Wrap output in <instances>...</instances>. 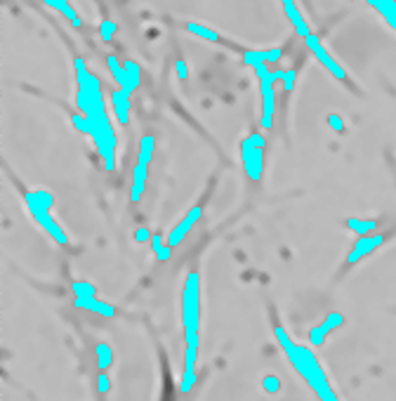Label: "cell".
Returning a JSON list of instances; mask_svg holds the SVG:
<instances>
[{
  "label": "cell",
  "mask_w": 396,
  "mask_h": 401,
  "mask_svg": "<svg viewBox=\"0 0 396 401\" xmlns=\"http://www.w3.org/2000/svg\"><path fill=\"white\" fill-rule=\"evenodd\" d=\"M73 69H76V107L90 123L88 137L95 142L102 161H104V168L109 173H113L116 170V142H118V139H116L111 118H109L106 107H104L102 83H100V78L88 69L85 59H81V57H76Z\"/></svg>",
  "instance_id": "cell-1"
},
{
  "label": "cell",
  "mask_w": 396,
  "mask_h": 401,
  "mask_svg": "<svg viewBox=\"0 0 396 401\" xmlns=\"http://www.w3.org/2000/svg\"><path fill=\"white\" fill-rule=\"evenodd\" d=\"M274 336H276L278 345L283 347L285 359H288L290 366L297 370V375L312 387L316 397H319L321 401H340L338 394H335V390H333L331 380H328L324 366H321L319 359H316V354L312 352V347H304V345L292 343L288 331H285L281 324L274 326Z\"/></svg>",
  "instance_id": "cell-2"
},
{
  "label": "cell",
  "mask_w": 396,
  "mask_h": 401,
  "mask_svg": "<svg viewBox=\"0 0 396 401\" xmlns=\"http://www.w3.org/2000/svg\"><path fill=\"white\" fill-rule=\"evenodd\" d=\"M182 326L187 336H198L200 331V276L189 272L182 285Z\"/></svg>",
  "instance_id": "cell-3"
},
{
  "label": "cell",
  "mask_w": 396,
  "mask_h": 401,
  "mask_svg": "<svg viewBox=\"0 0 396 401\" xmlns=\"http://www.w3.org/2000/svg\"><path fill=\"white\" fill-rule=\"evenodd\" d=\"M255 76L260 81V100H262V116H260V125L264 130H269L274 125V111H276V90H274V83L283 81L285 69L271 71L269 64H258L253 66Z\"/></svg>",
  "instance_id": "cell-4"
},
{
  "label": "cell",
  "mask_w": 396,
  "mask_h": 401,
  "mask_svg": "<svg viewBox=\"0 0 396 401\" xmlns=\"http://www.w3.org/2000/svg\"><path fill=\"white\" fill-rule=\"evenodd\" d=\"M264 144L267 142L260 132H253L251 137H246L241 142V161L251 182H260L262 178V170H264Z\"/></svg>",
  "instance_id": "cell-5"
},
{
  "label": "cell",
  "mask_w": 396,
  "mask_h": 401,
  "mask_svg": "<svg viewBox=\"0 0 396 401\" xmlns=\"http://www.w3.org/2000/svg\"><path fill=\"white\" fill-rule=\"evenodd\" d=\"M24 203H26V208H29V212H31L33 220L38 222L40 227L45 229V232L50 234L52 239L59 243V246H69V236H66L64 229L59 227V222L52 217V210H50V208L40 205L38 200L31 198V196H29V194H24Z\"/></svg>",
  "instance_id": "cell-6"
},
{
  "label": "cell",
  "mask_w": 396,
  "mask_h": 401,
  "mask_svg": "<svg viewBox=\"0 0 396 401\" xmlns=\"http://www.w3.org/2000/svg\"><path fill=\"white\" fill-rule=\"evenodd\" d=\"M198 336H187V349H184V373L180 380V392L189 394L196 385V359H198Z\"/></svg>",
  "instance_id": "cell-7"
},
{
  "label": "cell",
  "mask_w": 396,
  "mask_h": 401,
  "mask_svg": "<svg viewBox=\"0 0 396 401\" xmlns=\"http://www.w3.org/2000/svg\"><path fill=\"white\" fill-rule=\"evenodd\" d=\"M304 42H307V47H309V50H312V54L321 62V66L331 71V76H333V78H338V81L347 83V71L342 69V64H340L338 59H335L333 54L326 50L324 42H321L319 36H314V33H312V36H307V38H304Z\"/></svg>",
  "instance_id": "cell-8"
},
{
  "label": "cell",
  "mask_w": 396,
  "mask_h": 401,
  "mask_svg": "<svg viewBox=\"0 0 396 401\" xmlns=\"http://www.w3.org/2000/svg\"><path fill=\"white\" fill-rule=\"evenodd\" d=\"M200 217H203V208H200V205H193V208L189 210L184 217H182V222L177 224V227H175L173 232L166 236V246H170V248L180 246V243L189 236V232H191V229L198 224Z\"/></svg>",
  "instance_id": "cell-9"
},
{
  "label": "cell",
  "mask_w": 396,
  "mask_h": 401,
  "mask_svg": "<svg viewBox=\"0 0 396 401\" xmlns=\"http://www.w3.org/2000/svg\"><path fill=\"white\" fill-rule=\"evenodd\" d=\"M382 243H385V236H382V234L358 236V241L354 243V248H351L349 255H347V265H356L361 258H365V255H370L373 251H377Z\"/></svg>",
  "instance_id": "cell-10"
},
{
  "label": "cell",
  "mask_w": 396,
  "mask_h": 401,
  "mask_svg": "<svg viewBox=\"0 0 396 401\" xmlns=\"http://www.w3.org/2000/svg\"><path fill=\"white\" fill-rule=\"evenodd\" d=\"M342 324H344V317L340 312H331V314H328L324 324L314 326L312 331H309V343H312V347H321V345L326 343L328 333L335 331V328H340Z\"/></svg>",
  "instance_id": "cell-11"
},
{
  "label": "cell",
  "mask_w": 396,
  "mask_h": 401,
  "mask_svg": "<svg viewBox=\"0 0 396 401\" xmlns=\"http://www.w3.org/2000/svg\"><path fill=\"white\" fill-rule=\"evenodd\" d=\"M283 10H285V15H288V19H290L292 29H295V33H297V36H302V38L312 36V29H309L307 19H304V17H302L300 8H297V5H295V0H283Z\"/></svg>",
  "instance_id": "cell-12"
},
{
  "label": "cell",
  "mask_w": 396,
  "mask_h": 401,
  "mask_svg": "<svg viewBox=\"0 0 396 401\" xmlns=\"http://www.w3.org/2000/svg\"><path fill=\"white\" fill-rule=\"evenodd\" d=\"M111 104H113V113H116V118H118V123L127 125V120H130V93L123 88L113 90Z\"/></svg>",
  "instance_id": "cell-13"
},
{
  "label": "cell",
  "mask_w": 396,
  "mask_h": 401,
  "mask_svg": "<svg viewBox=\"0 0 396 401\" xmlns=\"http://www.w3.org/2000/svg\"><path fill=\"white\" fill-rule=\"evenodd\" d=\"M281 57H283V50H278V47H271V50H246L243 52V62H246L248 66L276 64Z\"/></svg>",
  "instance_id": "cell-14"
},
{
  "label": "cell",
  "mask_w": 396,
  "mask_h": 401,
  "mask_svg": "<svg viewBox=\"0 0 396 401\" xmlns=\"http://www.w3.org/2000/svg\"><path fill=\"white\" fill-rule=\"evenodd\" d=\"M73 305H76L78 309H88V312H95V314L106 317V319H111L116 314V307L109 305V302H102L100 297H76Z\"/></svg>",
  "instance_id": "cell-15"
},
{
  "label": "cell",
  "mask_w": 396,
  "mask_h": 401,
  "mask_svg": "<svg viewBox=\"0 0 396 401\" xmlns=\"http://www.w3.org/2000/svg\"><path fill=\"white\" fill-rule=\"evenodd\" d=\"M373 10L380 12V17L396 31V0H365Z\"/></svg>",
  "instance_id": "cell-16"
},
{
  "label": "cell",
  "mask_w": 396,
  "mask_h": 401,
  "mask_svg": "<svg viewBox=\"0 0 396 401\" xmlns=\"http://www.w3.org/2000/svg\"><path fill=\"white\" fill-rule=\"evenodd\" d=\"M42 3L47 5V8L50 10H57L59 15H64L66 19L71 22V26H76V29H81L83 26V19H81V15H78L76 10L71 8L69 3H66V0H42Z\"/></svg>",
  "instance_id": "cell-17"
},
{
  "label": "cell",
  "mask_w": 396,
  "mask_h": 401,
  "mask_svg": "<svg viewBox=\"0 0 396 401\" xmlns=\"http://www.w3.org/2000/svg\"><path fill=\"white\" fill-rule=\"evenodd\" d=\"M106 66H109V71H111V76L116 78V83H118V88H123V90H127V93H130V83H127L125 64H120L116 54H109V57H106ZM130 95H132V93H130Z\"/></svg>",
  "instance_id": "cell-18"
},
{
  "label": "cell",
  "mask_w": 396,
  "mask_h": 401,
  "mask_svg": "<svg viewBox=\"0 0 396 401\" xmlns=\"http://www.w3.org/2000/svg\"><path fill=\"white\" fill-rule=\"evenodd\" d=\"M344 224L349 232H354L358 236H368V234L377 232V220H358V217H349Z\"/></svg>",
  "instance_id": "cell-19"
},
{
  "label": "cell",
  "mask_w": 396,
  "mask_h": 401,
  "mask_svg": "<svg viewBox=\"0 0 396 401\" xmlns=\"http://www.w3.org/2000/svg\"><path fill=\"white\" fill-rule=\"evenodd\" d=\"M95 356H97V368L106 370V368L113 363V349H111V345L97 343V345H95Z\"/></svg>",
  "instance_id": "cell-20"
},
{
  "label": "cell",
  "mask_w": 396,
  "mask_h": 401,
  "mask_svg": "<svg viewBox=\"0 0 396 401\" xmlns=\"http://www.w3.org/2000/svg\"><path fill=\"white\" fill-rule=\"evenodd\" d=\"M187 31L193 33V36H198V38H203V40L222 42V38H219L217 31H212L210 26H203V24H198V22H189V24H187Z\"/></svg>",
  "instance_id": "cell-21"
},
{
  "label": "cell",
  "mask_w": 396,
  "mask_h": 401,
  "mask_svg": "<svg viewBox=\"0 0 396 401\" xmlns=\"http://www.w3.org/2000/svg\"><path fill=\"white\" fill-rule=\"evenodd\" d=\"M125 64V74H127V83H130V93H135V90L142 85V69H139L137 62H132V59H127Z\"/></svg>",
  "instance_id": "cell-22"
},
{
  "label": "cell",
  "mask_w": 396,
  "mask_h": 401,
  "mask_svg": "<svg viewBox=\"0 0 396 401\" xmlns=\"http://www.w3.org/2000/svg\"><path fill=\"white\" fill-rule=\"evenodd\" d=\"M71 290H73V295H76V297H97L95 285L88 283V281H73Z\"/></svg>",
  "instance_id": "cell-23"
},
{
  "label": "cell",
  "mask_w": 396,
  "mask_h": 401,
  "mask_svg": "<svg viewBox=\"0 0 396 401\" xmlns=\"http://www.w3.org/2000/svg\"><path fill=\"white\" fill-rule=\"evenodd\" d=\"M113 33H116V24L111 19H104L100 24V36H102V40H104V42H111Z\"/></svg>",
  "instance_id": "cell-24"
},
{
  "label": "cell",
  "mask_w": 396,
  "mask_h": 401,
  "mask_svg": "<svg viewBox=\"0 0 396 401\" xmlns=\"http://www.w3.org/2000/svg\"><path fill=\"white\" fill-rule=\"evenodd\" d=\"M71 123H73V127H76L78 132H83V135H90V123H88V118H85L81 111H78V113H73Z\"/></svg>",
  "instance_id": "cell-25"
},
{
  "label": "cell",
  "mask_w": 396,
  "mask_h": 401,
  "mask_svg": "<svg viewBox=\"0 0 396 401\" xmlns=\"http://www.w3.org/2000/svg\"><path fill=\"white\" fill-rule=\"evenodd\" d=\"M295 78H297L295 69H285V74H283V90L285 93H290V90L295 88Z\"/></svg>",
  "instance_id": "cell-26"
},
{
  "label": "cell",
  "mask_w": 396,
  "mask_h": 401,
  "mask_svg": "<svg viewBox=\"0 0 396 401\" xmlns=\"http://www.w3.org/2000/svg\"><path fill=\"white\" fill-rule=\"evenodd\" d=\"M109 387H111V382H109L106 370H100V378H97V390H100V394H106Z\"/></svg>",
  "instance_id": "cell-27"
},
{
  "label": "cell",
  "mask_w": 396,
  "mask_h": 401,
  "mask_svg": "<svg viewBox=\"0 0 396 401\" xmlns=\"http://www.w3.org/2000/svg\"><path fill=\"white\" fill-rule=\"evenodd\" d=\"M262 387H264V390L269 392V394L278 392V378H276V375H267V378L262 380Z\"/></svg>",
  "instance_id": "cell-28"
},
{
  "label": "cell",
  "mask_w": 396,
  "mask_h": 401,
  "mask_svg": "<svg viewBox=\"0 0 396 401\" xmlns=\"http://www.w3.org/2000/svg\"><path fill=\"white\" fill-rule=\"evenodd\" d=\"M175 69H177V78H180V81H187V78H189V69H187L184 59H177V62H175Z\"/></svg>",
  "instance_id": "cell-29"
},
{
  "label": "cell",
  "mask_w": 396,
  "mask_h": 401,
  "mask_svg": "<svg viewBox=\"0 0 396 401\" xmlns=\"http://www.w3.org/2000/svg\"><path fill=\"white\" fill-rule=\"evenodd\" d=\"M151 243H154V253H156V255L161 253L163 248H166V246H163V243H166V239H163V236H151Z\"/></svg>",
  "instance_id": "cell-30"
},
{
  "label": "cell",
  "mask_w": 396,
  "mask_h": 401,
  "mask_svg": "<svg viewBox=\"0 0 396 401\" xmlns=\"http://www.w3.org/2000/svg\"><path fill=\"white\" fill-rule=\"evenodd\" d=\"M135 236H137V241H149V239H151V234H149V229H144V227H139V229H137V234H135Z\"/></svg>",
  "instance_id": "cell-31"
},
{
  "label": "cell",
  "mask_w": 396,
  "mask_h": 401,
  "mask_svg": "<svg viewBox=\"0 0 396 401\" xmlns=\"http://www.w3.org/2000/svg\"><path fill=\"white\" fill-rule=\"evenodd\" d=\"M170 253H173V248H170V246H166V248H163L161 253L156 255V258H158V260H161V262H163V260H168V258H170Z\"/></svg>",
  "instance_id": "cell-32"
},
{
  "label": "cell",
  "mask_w": 396,
  "mask_h": 401,
  "mask_svg": "<svg viewBox=\"0 0 396 401\" xmlns=\"http://www.w3.org/2000/svg\"><path fill=\"white\" fill-rule=\"evenodd\" d=\"M331 123H333L335 130H342V120H340L338 116H331Z\"/></svg>",
  "instance_id": "cell-33"
}]
</instances>
